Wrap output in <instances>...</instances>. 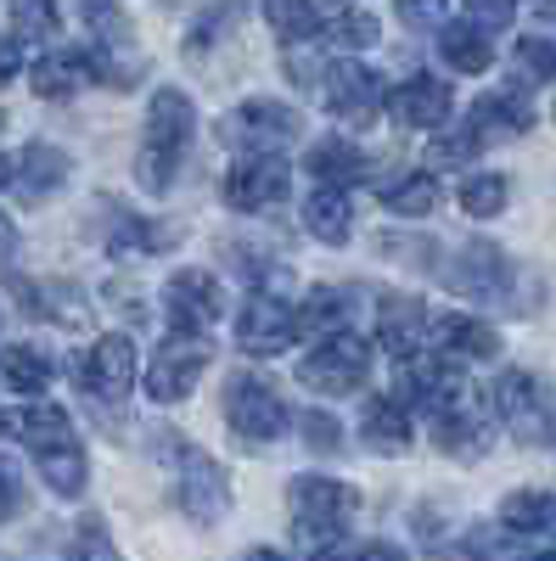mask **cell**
<instances>
[{
    "mask_svg": "<svg viewBox=\"0 0 556 561\" xmlns=\"http://www.w3.org/2000/svg\"><path fill=\"white\" fill-rule=\"evenodd\" d=\"M518 561H556V550H534V556H518Z\"/></svg>",
    "mask_w": 556,
    "mask_h": 561,
    "instance_id": "cell-46",
    "label": "cell"
},
{
    "mask_svg": "<svg viewBox=\"0 0 556 561\" xmlns=\"http://www.w3.org/2000/svg\"><path fill=\"white\" fill-rule=\"evenodd\" d=\"M529 124H534V113H529V102L518 96V90H495V96H484V102L473 107L478 140H484V135H523Z\"/></svg>",
    "mask_w": 556,
    "mask_h": 561,
    "instance_id": "cell-29",
    "label": "cell"
},
{
    "mask_svg": "<svg viewBox=\"0 0 556 561\" xmlns=\"http://www.w3.org/2000/svg\"><path fill=\"white\" fill-rule=\"evenodd\" d=\"M500 528L506 534H556V494L518 489L500 500Z\"/></svg>",
    "mask_w": 556,
    "mask_h": 561,
    "instance_id": "cell-27",
    "label": "cell"
},
{
    "mask_svg": "<svg viewBox=\"0 0 556 561\" xmlns=\"http://www.w3.org/2000/svg\"><path fill=\"white\" fill-rule=\"evenodd\" d=\"M304 169H309L320 185H332V192H349L354 180L371 174L365 152L354 147V140H343V135H320L315 147H309V158H304Z\"/></svg>",
    "mask_w": 556,
    "mask_h": 561,
    "instance_id": "cell-22",
    "label": "cell"
},
{
    "mask_svg": "<svg viewBox=\"0 0 556 561\" xmlns=\"http://www.w3.org/2000/svg\"><path fill=\"white\" fill-rule=\"evenodd\" d=\"M163 314H169V332H208V325L225 314V293L208 270H174L169 287H163Z\"/></svg>",
    "mask_w": 556,
    "mask_h": 561,
    "instance_id": "cell-11",
    "label": "cell"
},
{
    "mask_svg": "<svg viewBox=\"0 0 556 561\" xmlns=\"http://www.w3.org/2000/svg\"><path fill=\"white\" fill-rule=\"evenodd\" d=\"M287 505H293V528L304 539H338L360 511V489L338 478H298L287 489Z\"/></svg>",
    "mask_w": 556,
    "mask_h": 561,
    "instance_id": "cell-6",
    "label": "cell"
},
{
    "mask_svg": "<svg viewBox=\"0 0 556 561\" xmlns=\"http://www.w3.org/2000/svg\"><path fill=\"white\" fill-rule=\"evenodd\" d=\"M304 225H309V237L343 248V242H349V230H354V203H349V192L315 185V192L304 197Z\"/></svg>",
    "mask_w": 556,
    "mask_h": 561,
    "instance_id": "cell-25",
    "label": "cell"
},
{
    "mask_svg": "<svg viewBox=\"0 0 556 561\" xmlns=\"http://www.w3.org/2000/svg\"><path fill=\"white\" fill-rule=\"evenodd\" d=\"M293 192V163L275 152H242L225 174V203L237 214H270L275 203H287Z\"/></svg>",
    "mask_w": 556,
    "mask_h": 561,
    "instance_id": "cell-7",
    "label": "cell"
},
{
    "mask_svg": "<svg viewBox=\"0 0 556 561\" xmlns=\"http://www.w3.org/2000/svg\"><path fill=\"white\" fill-rule=\"evenodd\" d=\"M242 561H282V550H264V545H259V550H248Z\"/></svg>",
    "mask_w": 556,
    "mask_h": 561,
    "instance_id": "cell-45",
    "label": "cell"
},
{
    "mask_svg": "<svg viewBox=\"0 0 556 561\" xmlns=\"http://www.w3.org/2000/svg\"><path fill=\"white\" fill-rule=\"evenodd\" d=\"M428 421H433V444H439L444 455H455V460H478V455H489V444H495L484 410H478L467 393H461L455 404H444V410H433Z\"/></svg>",
    "mask_w": 556,
    "mask_h": 561,
    "instance_id": "cell-17",
    "label": "cell"
},
{
    "mask_svg": "<svg viewBox=\"0 0 556 561\" xmlns=\"http://www.w3.org/2000/svg\"><path fill=\"white\" fill-rule=\"evenodd\" d=\"M473 152H478V129H473V124H467V129H455V135H439L433 147H428V158H433L428 174H433V169H461Z\"/></svg>",
    "mask_w": 556,
    "mask_h": 561,
    "instance_id": "cell-36",
    "label": "cell"
},
{
    "mask_svg": "<svg viewBox=\"0 0 556 561\" xmlns=\"http://www.w3.org/2000/svg\"><path fill=\"white\" fill-rule=\"evenodd\" d=\"M383 208L399 214V219H422V214H433V208H439V174H428V169L399 174L388 192H383Z\"/></svg>",
    "mask_w": 556,
    "mask_h": 561,
    "instance_id": "cell-30",
    "label": "cell"
},
{
    "mask_svg": "<svg viewBox=\"0 0 556 561\" xmlns=\"http://www.w3.org/2000/svg\"><path fill=\"white\" fill-rule=\"evenodd\" d=\"M495 410L523 444H556V393L534 370H506L495 382Z\"/></svg>",
    "mask_w": 556,
    "mask_h": 561,
    "instance_id": "cell-5",
    "label": "cell"
},
{
    "mask_svg": "<svg viewBox=\"0 0 556 561\" xmlns=\"http://www.w3.org/2000/svg\"><path fill=\"white\" fill-rule=\"evenodd\" d=\"M0 382H7L12 393H23V399H39L45 388H52V359H45L39 348H29V343H12L7 354H0Z\"/></svg>",
    "mask_w": 556,
    "mask_h": 561,
    "instance_id": "cell-28",
    "label": "cell"
},
{
    "mask_svg": "<svg viewBox=\"0 0 556 561\" xmlns=\"http://www.w3.org/2000/svg\"><path fill=\"white\" fill-rule=\"evenodd\" d=\"M439 51H444V62H450L455 73H489V68H495V45H489V34L473 28V23H444V28H439Z\"/></svg>",
    "mask_w": 556,
    "mask_h": 561,
    "instance_id": "cell-26",
    "label": "cell"
},
{
    "mask_svg": "<svg viewBox=\"0 0 556 561\" xmlns=\"http://www.w3.org/2000/svg\"><path fill=\"white\" fill-rule=\"evenodd\" d=\"M383 107H388L405 129H444L455 96H450V84H444V79L416 73V79H405V84L388 90V102H383Z\"/></svg>",
    "mask_w": 556,
    "mask_h": 561,
    "instance_id": "cell-18",
    "label": "cell"
},
{
    "mask_svg": "<svg viewBox=\"0 0 556 561\" xmlns=\"http://www.w3.org/2000/svg\"><path fill=\"white\" fill-rule=\"evenodd\" d=\"M57 23V0H12V39H52Z\"/></svg>",
    "mask_w": 556,
    "mask_h": 561,
    "instance_id": "cell-33",
    "label": "cell"
},
{
    "mask_svg": "<svg viewBox=\"0 0 556 561\" xmlns=\"http://www.w3.org/2000/svg\"><path fill=\"white\" fill-rule=\"evenodd\" d=\"M68 174H73V163H68V152H63V147H52V140H29V147L12 158V180H7V185H12L18 197L39 203V197L63 192Z\"/></svg>",
    "mask_w": 556,
    "mask_h": 561,
    "instance_id": "cell-20",
    "label": "cell"
},
{
    "mask_svg": "<svg viewBox=\"0 0 556 561\" xmlns=\"http://www.w3.org/2000/svg\"><path fill=\"white\" fill-rule=\"evenodd\" d=\"M450 275V287L461 298H484V304H500L506 287H512V264H506V253L495 242H467V248H455V264L444 270Z\"/></svg>",
    "mask_w": 556,
    "mask_h": 561,
    "instance_id": "cell-15",
    "label": "cell"
},
{
    "mask_svg": "<svg viewBox=\"0 0 556 561\" xmlns=\"http://www.w3.org/2000/svg\"><path fill=\"white\" fill-rule=\"evenodd\" d=\"M327 102H332V113L343 118V124H354V129H365L371 118L383 113V102H388V90H383V79L371 73V68H360V62H332L327 68Z\"/></svg>",
    "mask_w": 556,
    "mask_h": 561,
    "instance_id": "cell-16",
    "label": "cell"
},
{
    "mask_svg": "<svg viewBox=\"0 0 556 561\" xmlns=\"http://www.w3.org/2000/svg\"><path fill=\"white\" fill-rule=\"evenodd\" d=\"M264 18H270V28L282 34L287 45L298 39H315L320 34V12H315V0H264Z\"/></svg>",
    "mask_w": 556,
    "mask_h": 561,
    "instance_id": "cell-31",
    "label": "cell"
},
{
    "mask_svg": "<svg viewBox=\"0 0 556 561\" xmlns=\"http://www.w3.org/2000/svg\"><path fill=\"white\" fill-rule=\"evenodd\" d=\"M377 343L394 354V359H410L428 348V304L410 298V293H388L377 304Z\"/></svg>",
    "mask_w": 556,
    "mask_h": 561,
    "instance_id": "cell-19",
    "label": "cell"
},
{
    "mask_svg": "<svg viewBox=\"0 0 556 561\" xmlns=\"http://www.w3.org/2000/svg\"><path fill=\"white\" fill-rule=\"evenodd\" d=\"M23 68H29V62H23V39L7 34V39H0V84H12Z\"/></svg>",
    "mask_w": 556,
    "mask_h": 561,
    "instance_id": "cell-41",
    "label": "cell"
},
{
    "mask_svg": "<svg viewBox=\"0 0 556 561\" xmlns=\"http://www.w3.org/2000/svg\"><path fill=\"white\" fill-rule=\"evenodd\" d=\"M203 370H208V337L197 332H169L152 354V370H147V393L158 404H180V399H192V388L203 382Z\"/></svg>",
    "mask_w": 556,
    "mask_h": 561,
    "instance_id": "cell-8",
    "label": "cell"
},
{
    "mask_svg": "<svg viewBox=\"0 0 556 561\" xmlns=\"http://www.w3.org/2000/svg\"><path fill=\"white\" fill-rule=\"evenodd\" d=\"M0 427H7L39 466V478L52 494L63 500H79L84 483H90V460H84V444L73 438V421L63 404H45V399H29L18 410L0 415Z\"/></svg>",
    "mask_w": 556,
    "mask_h": 561,
    "instance_id": "cell-1",
    "label": "cell"
},
{
    "mask_svg": "<svg viewBox=\"0 0 556 561\" xmlns=\"http://www.w3.org/2000/svg\"><path fill=\"white\" fill-rule=\"evenodd\" d=\"M428 348L439 359H450V365H478V359H495L500 354V337H495L489 320L444 309V314H428Z\"/></svg>",
    "mask_w": 556,
    "mask_h": 561,
    "instance_id": "cell-14",
    "label": "cell"
},
{
    "mask_svg": "<svg viewBox=\"0 0 556 561\" xmlns=\"http://www.w3.org/2000/svg\"><path fill=\"white\" fill-rule=\"evenodd\" d=\"M298 438H304L309 449H320V455H332V449L343 444V427H338L327 410H304V415H298Z\"/></svg>",
    "mask_w": 556,
    "mask_h": 561,
    "instance_id": "cell-37",
    "label": "cell"
},
{
    "mask_svg": "<svg viewBox=\"0 0 556 561\" xmlns=\"http://www.w3.org/2000/svg\"><path fill=\"white\" fill-rule=\"evenodd\" d=\"M304 118L287 107V102H242L237 113L225 118V140L242 152H275L282 158L293 140H298Z\"/></svg>",
    "mask_w": 556,
    "mask_h": 561,
    "instance_id": "cell-9",
    "label": "cell"
},
{
    "mask_svg": "<svg viewBox=\"0 0 556 561\" xmlns=\"http://www.w3.org/2000/svg\"><path fill=\"white\" fill-rule=\"evenodd\" d=\"M12 248H18V225L0 214V253H12Z\"/></svg>",
    "mask_w": 556,
    "mask_h": 561,
    "instance_id": "cell-43",
    "label": "cell"
},
{
    "mask_svg": "<svg viewBox=\"0 0 556 561\" xmlns=\"http://www.w3.org/2000/svg\"><path fill=\"white\" fill-rule=\"evenodd\" d=\"M298 332H304L298 309L275 293H253L237 314V348L242 354H282V348H293Z\"/></svg>",
    "mask_w": 556,
    "mask_h": 561,
    "instance_id": "cell-13",
    "label": "cell"
},
{
    "mask_svg": "<svg viewBox=\"0 0 556 561\" xmlns=\"http://www.w3.org/2000/svg\"><path fill=\"white\" fill-rule=\"evenodd\" d=\"M192 135H197V113L185 90H158L152 113H147V135H141V158H135V180L147 185L152 197H163L185 152H192Z\"/></svg>",
    "mask_w": 556,
    "mask_h": 561,
    "instance_id": "cell-2",
    "label": "cell"
},
{
    "mask_svg": "<svg viewBox=\"0 0 556 561\" xmlns=\"http://www.w3.org/2000/svg\"><path fill=\"white\" fill-rule=\"evenodd\" d=\"M12 180V158H0V185H7Z\"/></svg>",
    "mask_w": 556,
    "mask_h": 561,
    "instance_id": "cell-47",
    "label": "cell"
},
{
    "mask_svg": "<svg viewBox=\"0 0 556 561\" xmlns=\"http://www.w3.org/2000/svg\"><path fill=\"white\" fill-rule=\"evenodd\" d=\"M180 511L192 523H225L230 478L208 449H180Z\"/></svg>",
    "mask_w": 556,
    "mask_h": 561,
    "instance_id": "cell-12",
    "label": "cell"
},
{
    "mask_svg": "<svg viewBox=\"0 0 556 561\" xmlns=\"http://www.w3.org/2000/svg\"><path fill=\"white\" fill-rule=\"evenodd\" d=\"M365 377H371V343L354 337L349 325H343V332H327V337L304 354V365H298V382H304L309 393H327V399L354 393Z\"/></svg>",
    "mask_w": 556,
    "mask_h": 561,
    "instance_id": "cell-4",
    "label": "cell"
},
{
    "mask_svg": "<svg viewBox=\"0 0 556 561\" xmlns=\"http://www.w3.org/2000/svg\"><path fill=\"white\" fill-rule=\"evenodd\" d=\"M315 12H320V28H327V39L338 51H371L383 39L377 18L365 7H354V0H315Z\"/></svg>",
    "mask_w": 556,
    "mask_h": 561,
    "instance_id": "cell-23",
    "label": "cell"
},
{
    "mask_svg": "<svg viewBox=\"0 0 556 561\" xmlns=\"http://www.w3.org/2000/svg\"><path fill=\"white\" fill-rule=\"evenodd\" d=\"M394 12L405 28H444L450 23V0H394Z\"/></svg>",
    "mask_w": 556,
    "mask_h": 561,
    "instance_id": "cell-38",
    "label": "cell"
},
{
    "mask_svg": "<svg viewBox=\"0 0 556 561\" xmlns=\"http://www.w3.org/2000/svg\"><path fill=\"white\" fill-rule=\"evenodd\" d=\"M68 561H124V556H118L113 534H107L97 517H84L79 534H73V545H68Z\"/></svg>",
    "mask_w": 556,
    "mask_h": 561,
    "instance_id": "cell-34",
    "label": "cell"
},
{
    "mask_svg": "<svg viewBox=\"0 0 556 561\" xmlns=\"http://www.w3.org/2000/svg\"><path fill=\"white\" fill-rule=\"evenodd\" d=\"M309 561H354V556H349V550H343V545H320V550H315V556H309Z\"/></svg>",
    "mask_w": 556,
    "mask_h": 561,
    "instance_id": "cell-44",
    "label": "cell"
},
{
    "mask_svg": "<svg viewBox=\"0 0 556 561\" xmlns=\"http://www.w3.org/2000/svg\"><path fill=\"white\" fill-rule=\"evenodd\" d=\"M360 444L371 455H405L410 449V415L399 399H371L360 410Z\"/></svg>",
    "mask_w": 556,
    "mask_h": 561,
    "instance_id": "cell-24",
    "label": "cell"
},
{
    "mask_svg": "<svg viewBox=\"0 0 556 561\" xmlns=\"http://www.w3.org/2000/svg\"><path fill=\"white\" fill-rule=\"evenodd\" d=\"M461 7H467L473 28H484V34H500L506 23H512V12H518V0H461Z\"/></svg>",
    "mask_w": 556,
    "mask_h": 561,
    "instance_id": "cell-39",
    "label": "cell"
},
{
    "mask_svg": "<svg viewBox=\"0 0 556 561\" xmlns=\"http://www.w3.org/2000/svg\"><path fill=\"white\" fill-rule=\"evenodd\" d=\"M29 84L45 102H68L84 84H97V62L90 51H45L39 62H29Z\"/></svg>",
    "mask_w": 556,
    "mask_h": 561,
    "instance_id": "cell-21",
    "label": "cell"
},
{
    "mask_svg": "<svg viewBox=\"0 0 556 561\" xmlns=\"http://www.w3.org/2000/svg\"><path fill=\"white\" fill-rule=\"evenodd\" d=\"M18 505H23V478H18L12 460H0V523H7Z\"/></svg>",
    "mask_w": 556,
    "mask_h": 561,
    "instance_id": "cell-40",
    "label": "cell"
},
{
    "mask_svg": "<svg viewBox=\"0 0 556 561\" xmlns=\"http://www.w3.org/2000/svg\"><path fill=\"white\" fill-rule=\"evenodd\" d=\"M79 388L97 399V404H124V393L135 388V343L129 337H97L79 354Z\"/></svg>",
    "mask_w": 556,
    "mask_h": 561,
    "instance_id": "cell-10",
    "label": "cell"
},
{
    "mask_svg": "<svg viewBox=\"0 0 556 561\" xmlns=\"http://www.w3.org/2000/svg\"><path fill=\"white\" fill-rule=\"evenodd\" d=\"M506 197H512V185H506L500 174H467V185H461V208H467L473 219L506 214Z\"/></svg>",
    "mask_w": 556,
    "mask_h": 561,
    "instance_id": "cell-32",
    "label": "cell"
},
{
    "mask_svg": "<svg viewBox=\"0 0 556 561\" xmlns=\"http://www.w3.org/2000/svg\"><path fill=\"white\" fill-rule=\"evenodd\" d=\"M512 57H518V68H529V79H540V84L556 79V39H545V34H523Z\"/></svg>",
    "mask_w": 556,
    "mask_h": 561,
    "instance_id": "cell-35",
    "label": "cell"
},
{
    "mask_svg": "<svg viewBox=\"0 0 556 561\" xmlns=\"http://www.w3.org/2000/svg\"><path fill=\"white\" fill-rule=\"evenodd\" d=\"M354 561H410V556H405L399 545H388V539H371V545H365Z\"/></svg>",
    "mask_w": 556,
    "mask_h": 561,
    "instance_id": "cell-42",
    "label": "cell"
},
{
    "mask_svg": "<svg viewBox=\"0 0 556 561\" xmlns=\"http://www.w3.org/2000/svg\"><path fill=\"white\" fill-rule=\"evenodd\" d=\"M225 421L242 444H275V438L293 433V410L282 404V393L264 377H253V370H237V377L225 382Z\"/></svg>",
    "mask_w": 556,
    "mask_h": 561,
    "instance_id": "cell-3",
    "label": "cell"
}]
</instances>
